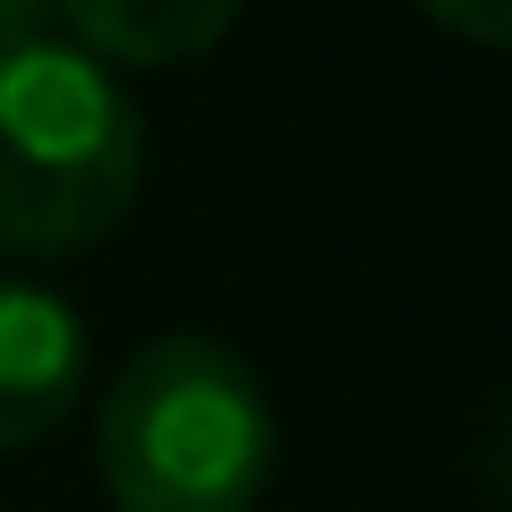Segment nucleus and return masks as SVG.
Wrapping results in <instances>:
<instances>
[{
  "mask_svg": "<svg viewBox=\"0 0 512 512\" xmlns=\"http://www.w3.org/2000/svg\"><path fill=\"white\" fill-rule=\"evenodd\" d=\"M146 120L128 86L52 18L0 52V248L60 256L103 239L137 197Z\"/></svg>",
  "mask_w": 512,
  "mask_h": 512,
  "instance_id": "nucleus-1",
  "label": "nucleus"
},
{
  "mask_svg": "<svg viewBox=\"0 0 512 512\" xmlns=\"http://www.w3.org/2000/svg\"><path fill=\"white\" fill-rule=\"evenodd\" d=\"M94 461L120 512H248L274 478L265 384L214 333H163L111 376Z\"/></svg>",
  "mask_w": 512,
  "mask_h": 512,
  "instance_id": "nucleus-2",
  "label": "nucleus"
},
{
  "mask_svg": "<svg viewBox=\"0 0 512 512\" xmlns=\"http://www.w3.org/2000/svg\"><path fill=\"white\" fill-rule=\"evenodd\" d=\"M86 393V325L60 291L0 274V453L60 427Z\"/></svg>",
  "mask_w": 512,
  "mask_h": 512,
  "instance_id": "nucleus-3",
  "label": "nucleus"
},
{
  "mask_svg": "<svg viewBox=\"0 0 512 512\" xmlns=\"http://www.w3.org/2000/svg\"><path fill=\"white\" fill-rule=\"evenodd\" d=\"M52 26L120 77V69H163V60L222 43L231 0H77V9H52Z\"/></svg>",
  "mask_w": 512,
  "mask_h": 512,
  "instance_id": "nucleus-4",
  "label": "nucleus"
},
{
  "mask_svg": "<svg viewBox=\"0 0 512 512\" xmlns=\"http://www.w3.org/2000/svg\"><path fill=\"white\" fill-rule=\"evenodd\" d=\"M52 18V9H26V0H0V52H9V43H26L35 35V26Z\"/></svg>",
  "mask_w": 512,
  "mask_h": 512,
  "instance_id": "nucleus-5",
  "label": "nucleus"
}]
</instances>
